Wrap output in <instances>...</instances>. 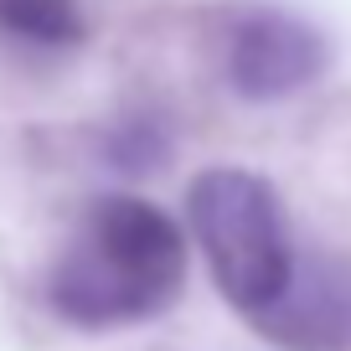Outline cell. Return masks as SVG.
I'll return each instance as SVG.
<instances>
[{
    "mask_svg": "<svg viewBox=\"0 0 351 351\" xmlns=\"http://www.w3.org/2000/svg\"><path fill=\"white\" fill-rule=\"evenodd\" d=\"M186 289V238L145 197H99L47 269V305L77 330L140 326Z\"/></svg>",
    "mask_w": 351,
    "mask_h": 351,
    "instance_id": "1",
    "label": "cell"
},
{
    "mask_svg": "<svg viewBox=\"0 0 351 351\" xmlns=\"http://www.w3.org/2000/svg\"><path fill=\"white\" fill-rule=\"evenodd\" d=\"M186 222L222 300L248 320L269 315L300 269L279 191L253 171L212 165L186 186Z\"/></svg>",
    "mask_w": 351,
    "mask_h": 351,
    "instance_id": "2",
    "label": "cell"
},
{
    "mask_svg": "<svg viewBox=\"0 0 351 351\" xmlns=\"http://www.w3.org/2000/svg\"><path fill=\"white\" fill-rule=\"evenodd\" d=\"M326 36L295 11H279V5H248V11L232 16L228 26V83L232 93L253 104H274L300 93L305 83H315L326 73Z\"/></svg>",
    "mask_w": 351,
    "mask_h": 351,
    "instance_id": "3",
    "label": "cell"
},
{
    "mask_svg": "<svg viewBox=\"0 0 351 351\" xmlns=\"http://www.w3.org/2000/svg\"><path fill=\"white\" fill-rule=\"evenodd\" d=\"M253 326L285 351H346L351 346V258L305 253L269 315Z\"/></svg>",
    "mask_w": 351,
    "mask_h": 351,
    "instance_id": "4",
    "label": "cell"
},
{
    "mask_svg": "<svg viewBox=\"0 0 351 351\" xmlns=\"http://www.w3.org/2000/svg\"><path fill=\"white\" fill-rule=\"evenodd\" d=\"M0 36L21 47L83 42V0H0Z\"/></svg>",
    "mask_w": 351,
    "mask_h": 351,
    "instance_id": "5",
    "label": "cell"
}]
</instances>
